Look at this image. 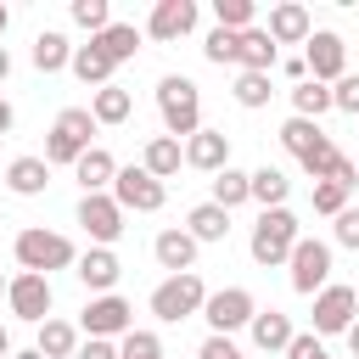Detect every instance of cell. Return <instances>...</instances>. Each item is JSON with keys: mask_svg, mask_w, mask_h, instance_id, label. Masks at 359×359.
Wrapping results in <instances>:
<instances>
[{"mask_svg": "<svg viewBox=\"0 0 359 359\" xmlns=\"http://www.w3.org/2000/svg\"><path fill=\"white\" fill-rule=\"evenodd\" d=\"M236 107H247V112H258V107H269V73H236Z\"/></svg>", "mask_w": 359, "mask_h": 359, "instance_id": "obj_34", "label": "cell"}, {"mask_svg": "<svg viewBox=\"0 0 359 359\" xmlns=\"http://www.w3.org/2000/svg\"><path fill=\"white\" fill-rule=\"evenodd\" d=\"M107 196H112L123 213H157V208L168 202V185H163V180H151L146 168H118Z\"/></svg>", "mask_w": 359, "mask_h": 359, "instance_id": "obj_9", "label": "cell"}, {"mask_svg": "<svg viewBox=\"0 0 359 359\" xmlns=\"http://www.w3.org/2000/svg\"><path fill=\"white\" fill-rule=\"evenodd\" d=\"M73 22L90 28V39H95V34L112 22V6H107V0H73Z\"/></svg>", "mask_w": 359, "mask_h": 359, "instance_id": "obj_38", "label": "cell"}, {"mask_svg": "<svg viewBox=\"0 0 359 359\" xmlns=\"http://www.w3.org/2000/svg\"><path fill=\"white\" fill-rule=\"evenodd\" d=\"M185 168H196V174L230 168V135H224V129H196V135L185 140Z\"/></svg>", "mask_w": 359, "mask_h": 359, "instance_id": "obj_17", "label": "cell"}, {"mask_svg": "<svg viewBox=\"0 0 359 359\" xmlns=\"http://www.w3.org/2000/svg\"><path fill=\"white\" fill-rule=\"evenodd\" d=\"M325 112H331V84H314V79L292 84V118H309V123H320Z\"/></svg>", "mask_w": 359, "mask_h": 359, "instance_id": "obj_32", "label": "cell"}, {"mask_svg": "<svg viewBox=\"0 0 359 359\" xmlns=\"http://www.w3.org/2000/svg\"><path fill=\"white\" fill-rule=\"evenodd\" d=\"M90 45H95V50H107L112 62H129V56L140 50V28H135V22H107Z\"/></svg>", "mask_w": 359, "mask_h": 359, "instance_id": "obj_31", "label": "cell"}, {"mask_svg": "<svg viewBox=\"0 0 359 359\" xmlns=\"http://www.w3.org/2000/svg\"><path fill=\"white\" fill-rule=\"evenodd\" d=\"M118 359H168V353H163L157 331H129V337H118Z\"/></svg>", "mask_w": 359, "mask_h": 359, "instance_id": "obj_35", "label": "cell"}, {"mask_svg": "<svg viewBox=\"0 0 359 359\" xmlns=\"http://www.w3.org/2000/svg\"><path fill=\"white\" fill-rule=\"evenodd\" d=\"M286 359H331V353H325V342H320L314 331H297V337L286 342Z\"/></svg>", "mask_w": 359, "mask_h": 359, "instance_id": "obj_42", "label": "cell"}, {"mask_svg": "<svg viewBox=\"0 0 359 359\" xmlns=\"http://www.w3.org/2000/svg\"><path fill=\"white\" fill-rule=\"evenodd\" d=\"M6 79H11V50L0 45V84H6Z\"/></svg>", "mask_w": 359, "mask_h": 359, "instance_id": "obj_48", "label": "cell"}, {"mask_svg": "<svg viewBox=\"0 0 359 359\" xmlns=\"http://www.w3.org/2000/svg\"><path fill=\"white\" fill-rule=\"evenodd\" d=\"M303 67H309L314 84H337V79L348 73V45H342V34L314 28V34L303 39Z\"/></svg>", "mask_w": 359, "mask_h": 359, "instance_id": "obj_10", "label": "cell"}, {"mask_svg": "<svg viewBox=\"0 0 359 359\" xmlns=\"http://www.w3.org/2000/svg\"><path fill=\"white\" fill-rule=\"evenodd\" d=\"M331 107H337V112H353V118H359V73H342V79L331 84Z\"/></svg>", "mask_w": 359, "mask_h": 359, "instance_id": "obj_40", "label": "cell"}, {"mask_svg": "<svg viewBox=\"0 0 359 359\" xmlns=\"http://www.w3.org/2000/svg\"><path fill=\"white\" fill-rule=\"evenodd\" d=\"M191 28H196V0H157L146 17V39H157V45H174Z\"/></svg>", "mask_w": 359, "mask_h": 359, "instance_id": "obj_15", "label": "cell"}, {"mask_svg": "<svg viewBox=\"0 0 359 359\" xmlns=\"http://www.w3.org/2000/svg\"><path fill=\"white\" fill-rule=\"evenodd\" d=\"M129 112H135V101H129V90H123V84H101V90L90 95V118H95V123H107V129H112V123H123Z\"/></svg>", "mask_w": 359, "mask_h": 359, "instance_id": "obj_29", "label": "cell"}, {"mask_svg": "<svg viewBox=\"0 0 359 359\" xmlns=\"http://www.w3.org/2000/svg\"><path fill=\"white\" fill-rule=\"evenodd\" d=\"M342 208H348V191H342V185H331V180H314V213L337 219Z\"/></svg>", "mask_w": 359, "mask_h": 359, "instance_id": "obj_39", "label": "cell"}, {"mask_svg": "<svg viewBox=\"0 0 359 359\" xmlns=\"http://www.w3.org/2000/svg\"><path fill=\"white\" fill-rule=\"evenodd\" d=\"M11 123H17V112H11V101L0 95V135H11Z\"/></svg>", "mask_w": 359, "mask_h": 359, "instance_id": "obj_45", "label": "cell"}, {"mask_svg": "<svg viewBox=\"0 0 359 359\" xmlns=\"http://www.w3.org/2000/svg\"><path fill=\"white\" fill-rule=\"evenodd\" d=\"M185 236L202 247V241H224L230 236V213L224 208H213V202H196L191 213H185Z\"/></svg>", "mask_w": 359, "mask_h": 359, "instance_id": "obj_26", "label": "cell"}, {"mask_svg": "<svg viewBox=\"0 0 359 359\" xmlns=\"http://www.w3.org/2000/svg\"><path fill=\"white\" fill-rule=\"evenodd\" d=\"M73 275H79V286H84L90 297H107V292L118 286V275H123V264H118V252H112V247H90V252H79V264H73Z\"/></svg>", "mask_w": 359, "mask_h": 359, "instance_id": "obj_16", "label": "cell"}, {"mask_svg": "<svg viewBox=\"0 0 359 359\" xmlns=\"http://www.w3.org/2000/svg\"><path fill=\"white\" fill-rule=\"evenodd\" d=\"M292 292L297 297H314L320 286H331V241H320V236H297V247H292Z\"/></svg>", "mask_w": 359, "mask_h": 359, "instance_id": "obj_7", "label": "cell"}, {"mask_svg": "<svg viewBox=\"0 0 359 359\" xmlns=\"http://www.w3.org/2000/svg\"><path fill=\"white\" fill-rule=\"evenodd\" d=\"M6 303H11V314H17V320L45 325V320H50V280H45V275L17 269V275L6 280Z\"/></svg>", "mask_w": 359, "mask_h": 359, "instance_id": "obj_12", "label": "cell"}, {"mask_svg": "<svg viewBox=\"0 0 359 359\" xmlns=\"http://www.w3.org/2000/svg\"><path fill=\"white\" fill-rule=\"evenodd\" d=\"M34 348H39L45 359H73V353H79V325H67V320L50 314V320L39 325V342H34Z\"/></svg>", "mask_w": 359, "mask_h": 359, "instance_id": "obj_30", "label": "cell"}, {"mask_svg": "<svg viewBox=\"0 0 359 359\" xmlns=\"http://www.w3.org/2000/svg\"><path fill=\"white\" fill-rule=\"evenodd\" d=\"M275 62H280L275 39H269V34H264V28L252 22V28L241 34V45H236V67H241V73H269Z\"/></svg>", "mask_w": 359, "mask_h": 359, "instance_id": "obj_21", "label": "cell"}, {"mask_svg": "<svg viewBox=\"0 0 359 359\" xmlns=\"http://www.w3.org/2000/svg\"><path fill=\"white\" fill-rule=\"evenodd\" d=\"M67 67H73L79 84H95V90L112 84V73H118V62H112L107 50H95V45H73V62H67Z\"/></svg>", "mask_w": 359, "mask_h": 359, "instance_id": "obj_24", "label": "cell"}, {"mask_svg": "<svg viewBox=\"0 0 359 359\" xmlns=\"http://www.w3.org/2000/svg\"><path fill=\"white\" fill-rule=\"evenodd\" d=\"M180 163H185V146H180L174 135H151V140H146V151H140V168H146L151 180H174V174H180Z\"/></svg>", "mask_w": 359, "mask_h": 359, "instance_id": "obj_22", "label": "cell"}, {"mask_svg": "<svg viewBox=\"0 0 359 359\" xmlns=\"http://www.w3.org/2000/svg\"><path fill=\"white\" fill-rule=\"evenodd\" d=\"M11 353H17V348H11V331L0 325V359H11Z\"/></svg>", "mask_w": 359, "mask_h": 359, "instance_id": "obj_47", "label": "cell"}, {"mask_svg": "<svg viewBox=\"0 0 359 359\" xmlns=\"http://www.w3.org/2000/svg\"><path fill=\"white\" fill-rule=\"evenodd\" d=\"M280 146L297 157V168H303V174L331 180V185H342V191H353V185H359L353 157H348V151H337V146H331V135H325L320 123H309V118H286V123H280Z\"/></svg>", "mask_w": 359, "mask_h": 359, "instance_id": "obj_1", "label": "cell"}, {"mask_svg": "<svg viewBox=\"0 0 359 359\" xmlns=\"http://www.w3.org/2000/svg\"><path fill=\"white\" fill-rule=\"evenodd\" d=\"M208 202H213V208H224V213H230V208H241V202H252V196H247V174H241V168H219V174H213V196H208Z\"/></svg>", "mask_w": 359, "mask_h": 359, "instance_id": "obj_33", "label": "cell"}, {"mask_svg": "<svg viewBox=\"0 0 359 359\" xmlns=\"http://www.w3.org/2000/svg\"><path fill=\"white\" fill-rule=\"evenodd\" d=\"M269 39H275V50L280 45H303L309 34H314V17H309V6H297V0H280L275 11H269V28H264Z\"/></svg>", "mask_w": 359, "mask_h": 359, "instance_id": "obj_18", "label": "cell"}, {"mask_svg": "<svg viewBox=\"0 0 359 359\" xmlns=\"http://www.w3.org/2000/svg\"><path fill=\"white\" fill-rule=\"evenodd\" d=\"M79 224H84L90 247H112V241L123 236V208H118L107 191H95V196H79Z\"/></svg>", "mask_w": 359, "mask_h": 359, "instance_id": "obj_13", "label": "cell"}, {"mask_svg": "<svg viewBox=\"0 0 359 359\" xmlns=\"http://www.w3.org/2000/svg\"><path fill=\"white\" fill-rule=\"evenodd\" d=\"M6 22H11V11H6V6H0V34H6Z\"/></svg>", "mask_w": 359, "mask_h": 359, "instance_id": "obj_50", "label": "cell"}, {"mask_svg": "<svg viewBox=\"0 0 359 359\" xmlns=\"http://www.w3.org/2000/svg\"><path fill=\"white\" fill-rule=\"evenodd\" d=\"M331 236H337V247L359 252V208H342V213L331 219Z\"/></svg>", "mask_w": 359, "mask_h": 359, "instance_id": "obj_41", "label": "cell"}, {"mask_svg": "<svg viewBox=\"0 0 359 359\" xmlns=\"http://www.w3.org/2000/svg\"><path fill=\"white\" fill-rule=\"evenodd\" d=\"M151 252H157V264H163L168 275H185V269H196V241H191L185 230H157Z\"/></svg>", "mask_w": 359, "mask_h": 359, "instance_id": "obj_23", "label": "cell"}, {"mask_svg": "<svg viewBox=\"0 0 359 359\" xmlns=\"http://www.w3.org/2000/svg\"><path fill=\"white\" fill-rule=\"evenodd\" d=\"M11 252H17V264H22L28 275H45V280H50V269H67V264H79L73 241H67L62 230H45V224H28V230H17Z\"/></svg>", "mask_w": 359, "mask_h": 359, "instance_id": "obj_3", "label": "cell"}, {"mask_svg": "<svg viewBox=\"0 0 359 359\" xmlns=\"http://www.w3.org/2000/svg\"><path fill=\"white\" fill-rule=\"evenodd\" d=\"M353 297H359V292H353Z\"/></svg>", "mask_w": 359, "mask_h": 359, "instance_id": "obj_52", "label": "cell"}, {"mask_svg": "<svg viewBox=\"0 0 359 359\" xmlns=\"http://www.w3.org/2000/svg\"><path fill=\"white\" fill-rule=\"evenodd\" d=\"M196 359H247V353H241L230 337H208V342L196 348Z\"/></svg>", "mask_w": 359, "mask_h": 359, "instance_id": "obj_43", "label": "cell"}, {"mask_svg": "<svg viewBox=\"0 0 359 359\" xmlns=\"http://www.w3.org/2000/svg\"><path fill=\"white\" fill-rule=\"evenodd\" d=\"M213 17H219V28L247 34L252 28V0H213Z\"/></svg>", "mask_w": 359, "mask_h": 359, "instance_id": "obj_37", "label": "cell"}, {"mask_svg": "<svg viewBox=\"0 0 359 359\" xmlns=\"http://www.w3.org/2000/svg\"><path fill=\"white\" fill-rule=\"evenodd\" d=\"M359 314V297L353 286H320L314 292V337H342Z\"/></svg>", "mask_w": 359, "mask_h": 359, "instance_id": "obj_14", "label": "cell"}, {"mask_svg": "<svg viewBox=\"0 0 359 359\" xmlns=\"http://www.w3.org/2000/svg\"><path fill=\"white\" fill-rule=\"evenodd\" d=\"M0 297H6V275H0Z\"/></svg>", "mask_w": 359, "mask_h": 359, "instance_id": "obj_51", "label": "cell"}, {"mask_svg": "<svg viewBox=\"0 0 359 359\" xmlns=\"http://www.w3.org/2000/svg\"><path fill=\"white\" fill-rule=\"evenodd\" d=\"M73 359H118V342H101V337H90V342H84Z\"/></svg>", "mask_w": 359, "mask_h": 359, "instance_id": "obj_44", "label": "cell"}, {"mask_svg": "<svg viewBox=\"0 0 359 359\" xmlns=\"http://www.w3.org/2000/svg\"><path fill=\"white\" fill-rule=\"evenodd\" d=\"M202 303H208V286H202V275H196V269L168 275V280H157V286H151V314H157L163 325H180V320L202 314Z\"/></svg>", "mask_w": 359, "mask_h": 359, "instance_id": "obj_6", "label": "cell"}, {"mask_svg": "<svg viewBox=\"0 0 359 359\" xmlns=\"http://www.w3.org/2000/svg\"><path fill=\"white\" fill-rule=\"evenodd\" d=\"M6 185H11L17 196H39V191L50 185V163H45V157H11V163H6Z\"/></svg>", "mask_w": 359, "mask_h": 359, "instance_id": "obj_25", "label": "cell"}, {"mask_svg": "<svg viewBox=\"0 0 359 359\" xmlns=\"http://www.w3.org/2000/svg\"><path fill=\"white\" fill-rule=\"evenodd\" d=\"M157 112H163V135H174L180 146L202 129V95L185 73H163L157 79Z\"/></svg>", "mask_w": 359, "mask_h": 359, "instance_id": "obj_2", "label": "cell"}, {"mask_svg": "<svg viewBox=\"0 0 359 359\" xmlns=\"http://www.w3.org/2000/svg\"><path fill=\"white\" fill-rule=\"evenodd\" d=\"M247 331H252V348L258 353H286V342L297 337L292 331V314H280V309H258Z\"/></svg>", "mask_w": 359, "mask_h": 359, "instance_id": "obj_19", "label": "cell"}, {"mask_svg": "<svg viewBox=\"0 0 359 359\" xmlns=\"http://www.w3.org/2000/svg\"><path fill=\"white\" fill-rule=\"evenodd\" d=\"M286 191H292V180H286L280 168H269V163L247 174V196H252L258 208H286Z\"/></svg>", "mask_w": 359, "mask_h": 359, "instance_id": "obj_27", "label": "cell"}, {"mask_svg": "<svg viewBox=\"0 0 359 359\" xmlns=\"http://www.w3.org/2000/svg\"><path fill=\"white\" fill-rule=\"evenodd\" d=\"M297 236H303V230H297V213H292V208H264V213H258V224H252L247 252H252V264L275 269V264H286V258H292Z\"/></svg>", "mask_w": 359, "mask_h": 359, "instance_id": "obj_5", "label": "cell"}, {"mask_svg": "<svg viewBox=\"0 0 359 359\" xmlns=\"http://www.w3.org/2000/svg\"><path fill=\"white\" fill-rule=\"evenodd\" d=\"M112 174H118V157H112L107 146H90V151L73 163V180L84 185V196H95V191H112Z\"/></svg>", "mask_w": 359, "mask_h": 359, "instance_id": "obj_20", "label": "cell"}, {"mask_svg": "<svg viewBox=\"0 0 359 359\" xmlns=\"http://www.w3.org/2000/svg\"><path fill=\"white\" fill-rule=\"evenodd\" d=\"M34 67L39 73H62L67 62H73V45H67V34H56V28H45V34H34Z\"/></svg>", "mask_w": 359, "mask_h": 359, "instance_id": "obj_28", "label": "cell"}, {"mask_svg": "<svg viewBox=\"0 0 359 359\" xmlns=\"http://www.w3.org/2000/svg\"><path fill=\"white\" fill-rule=\"evenodd\" d=\"M236 45H241V34H230V28H219V22H213V34L202 39V56H208L213 67H224V62L236 67Z\"/></svg>", "mask_w": 359, "mask_h": 359, "instance_id": "obj_36", "label": "cell"}, {"mask_svg": "<svg viewBox=\"0 0 359 359\" xmlns=\"http://www.w3.org/2000/svg\"><path fill=\"white\" fill-rule=\"evenodd\" d=\"M101 123L90 118V107H62L56 112V123H50V135H45V163L50 168H73L84 151H90V135H95Z\"/></svg>", "mask_w": 359, "mask_h": 359, "instance_id": "obj_4", "label": "cell"}, {"mask_svg": "<svg viewBox=\"0 0 359 359\" xmlns=\"http://www.w3.org/2000/svg\"><path fill=\"white\" fill-rule=\"evenodd\" d=\"M79 325H84L90 337H101V342H118V337L135 331V309H129L118 292H107V297H90V303H84Z\"/></svg>", "mask_w": 359, "mask_h": 359, "instance_id": "obj_11", "label": "cell"}, {"mask_svg": "<svg viewBox=\"0 0 359 359\" xmlns=\"http://www.w3.org/2000/svg\"><path fill=\"white\" fill-rule=\"evenodd\" d=\"M11 359H45V353H39V348H22V353H11Z\"/></svg>", "mask_w": 359, "mask_h": 359, "instance_id": "obj_49", "label": "cell"}, {"mask_svg": "<svg viewBox=\"0 0 359 359\" xmlns=\"http://www.w3.org/2000/svg\"><path fill=\"white\" fill-rule=\"evenodd\" d=\"M342 337H348V353H353V359H359V320H353V325H348V331H342Z\"/></svg>", "mask_w": 359, "mask_h": 359, "instance_id": "obj_46", "label": "cell"}, {"mask_svg": "<svg viewBox=\"0 0 359 359\" xmlns=\"http://www.w3.org/2000/svg\"><path fill=\"white\" fill-rule=\"evenodd\" d=\"M252 314H258V297H252L247 286L208 292V303H202V320L213 325V337H236L241 325H252Z\"/></svg>", "mask_w": 359, "mask_h": 359, "instance_id": "obj_8", "label": "cell"}]
</instances>
